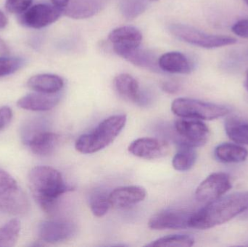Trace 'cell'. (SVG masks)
Masks as SVG:
<instances>
[{"label": "cell", "mask_w": 248, "mask_h": 247, "mask_svg": "<svg viewBox=\"0 0 248 247\" xmlns=\"http://www.w3.org/2000/svg\"><path fill=\"white\" fill-rule=\"evenodd\" d=\"M61 95L59 93H31L21 97L17 104L20 108L31 111H47L52 110L59 103Z\"/></svg>", "instance_id": "16"}, {"label": "cell", "mask_w": 248, "mask_h": 247, "mask_svg": "<svg viewBox=\"0 0 248 247\" xmlns=\"http://www.w3.org/2000/svg\"><path fill=\"white\" fill-rule=\"evenodd\" d=\"M113 49L119 56L136 66L154 72L162 71L158 65L159 58L150 51L140 49V46L133 48L113 46Z\"/></svg>", "instance_id": "14"}, {"label": "cell", "mask_w": 248, "mask_h": 247, "mask_svg": "<svg viewBox=\"0 0 248 247\" xmlns=\"http://www.w3.org/2000/svg\"><path fill=\"white\" fill-rule=\"evenodd\" d=\"M246 75H247V78H246V80H248V70L247 71V73H246Z\"/></svg>", "instance_id": "37"}, {"label": "cell", "mask_w": 248, "mask_h": 247, "mask_svg": "<svg viewBox=\"0 0 248 247\" xmlns=\"http://www.w3.org/2000/svg\"><path fill=\"white\" fill-rule=\"evenodd\" d=\"M128 152L137 158L145 160L160 159L170 152L167 142L155 138H140L131 142Z\"/></svg>", "instance_id": "11"}, {"label": "cell", "mask_w": 248, "mask_h": 247, "mask_svg": "<svg viewBox=\"0 0 248 247\" xmlns=\"http://www.w3.org/2000/svg\"><path fill=\"white\" fill-rule=\"evenodd\" d=\"M197 160V152L195 148L190 146H179V150L172 160V165L176 171H187L195 165Z\"/></svg>", "instance_id": "24"}, {"label": "cell", "mask_w": 248, "mask_h": 247, "mask_svg": "<svg viewBox=\"0 0 248 247\" xmlns=\"http://www.w3.org/2000/svg\"><path fill=\"white\" fill-rule=\"evenodd\" d=\"M27 84L31 89L36 92L55 94L63 88L64 81L54 74H39L29 78Z\"/></svg>", "instance_id": "20"}, {"label": "cell", "mask_w": 248, "mask_h": 247, "mask_svg": "<svg viewBox=\"0 0 248 247\" xmlns=\"http://www.w3.org/2000/svg\"><path fill=\"white\" fill-rule=\"evenodd\" d=\"M29 186L33 198L46 213L53 211L61 196L73 190L59 171L48 166L33 168L29 173Z\"/></svg>", "instance_id": "2"}, {"label": "cell", "mask_w": 248, "mask_h": 247, "mask_svg": "<svg viewBox=\"0 0 248 247\" xmlns=\"http://www.w3.org/2000/svg\"><path fill=\"white\" fill-rule=\"evenodd\" d=\"M108 39L113 46L133 48L140 46L142 41V34L137 28L122 26L113 29L108 35Z\"/></svg>", "instance_id": "18"}, {"label": "cell", "mask_w": 248, "mask_h": 247, "mask_svg": "<svg viewBox=\"0 0 248 247\" xmlns=\"http://www.w3.org/2000/svg\"><path fill=\"white\" fill-rule=\"evenodd\" d=\"M147 192L143 187L128 186L115 189L109 194L112 207L125 208L141 203L145 199Z\"/></svg>", "instance_id": "15"}, {"label": "cell", "mask_w": 248, "mask_h": 247, "mask_svg": "<svg viewBox=\"0 0 248 247\" xmlns=\"http://www.w3.org/2000/svg\"><path fill=\"white\" fill-rule=\"evenodd\" d=\"M244 1H245V2H246V4H248V0H244Z\"/></svg>", "instance_id": "38"}, {"label": "cell", "mask_w": 248, "mask_h": 247, "mask_svg": "<svg viewBox=\"0 0 248 247\" xmlns=\"http://www.w3.org/2000/svg\"><path fill=\"white\" fill-rule=\"evenodd\" d=\"M75 226L63 220H45L37 227V234L40 240L55 244L68 240L75 233Z\"/></svg>", "instance_id": "13"}, {"label": "cell", "mask_w": 248, "mask_h": 247, "mask_svg": "<svg viewBox=\"0 0 248 247\" xmlns=\"http://www.w3.org/2000/svg\"><path fill=\"white\" fill-rule=\"evenodd\" d=\"M227 136L238 145L248 146V123L236 117H230L225 121Z\"/></svg>", "instance_id": "23"}, {"label": "cell", "mask_w": 248, "mask_h": 247, "mask_svg": "<svg viewBox=\"0 0 248 247\" xmlns=\"http://www.w3.org/2000/svg\"><path fill=\"white\" fill-rule=\"evenodd\" d=\"M233 33L241 38H248V19L237 21L232 28Z\"/></svg>", "instance_id": "31"}, {"label": "cell", "mask_w": 248, "mask_h": 247, "mask_svg": "<svg viewBox=\"0 0 248 247\" xmlns=\"http://www.w3.org/2000/svg\"><path fill=\"white\" fill-rule=\"evenodd\" d=\"M62 13H63V10L53 4H35L22 13L20 16V22L26 27L40 29L55 23L60 18Z\"/></svg>", "instance_id": "9"}, {"label": "cell", "mask_w": 248, "mask_h": 247, "mask_svg": "<svg viewBox=\"0 0 248 247\" xmlns=\"http://www.w3.org/2000/svg\"><path fill=\"white\" fill-rule=\"evenodd\" d=\"M8 24V20L6 17L5 14L0 10V30L4 29Z\"/></svg>", "instance_id": "35"}, {"label": "cell", "mask_w": 248, "mask_h": 247, "mask_svg": "<svg viewBox=\"0 0 248 247\" xmlns=\"http://www.w3.org/2000/svg\"><path fill=\"white\" fill-rule=\"evenodd\" d=\"M192 213L180 210H167L160 212L149 220V228L153 230L185 229L189 228Z\"/></svg>", "instance_id": "12"}, {"label": "cell", "mask_w": 248, "mask_h": 247, "mask_svg": "<svg viewBox=\"0 0 248 247\" xmlns=\"http://www.w3.org/2000/svg\"><path fill=\"white\" fill-rule=\"evenodd\" d=\"M125 115H116L105 119L90 133L80 136L75 144L78 152L93 154L109 146L122 132L125 123Z\"/></svg>", "instance_id": "3"}, {"label": "cell", "mask_w": 248, "mask_h": 247, "mask_svg": "<svg viewBox=\"0 0 248 247\" xmlns=\"http://www.w3.org/2000/svg\"><path fill=\"white\" fill-rule=\"evenodd\" d=\"M171 110L183 118L213 120L224 117L230 113L225 106L190 98H178L173 102Z\"/></svg>", "instance_id": "4"}, {"label": "cell", "mask_w": 248, "mask_h": 247, "mask_svg": "<svg viewBox=\"0 0 248 247\" xmlns=\"http://www.w3.org/2000/svg\"><path fill=\"white\" fill-rule=\"evenodd\" d=\"M144 7L145 4L143 0H131L124 5L123 8L124 13H126L128 17H134L141 13Z\"/></svg>", "instance_id": "30"}, {"label": "cell", "mask_w": 248, "mask_h": 247, "mask_svg": "<svg viewBox=\"0 0 248 247\" xmlns=\"http://www.w3.org/2000/svg\"><path fill=\"white\" fill-rule=\"evenodd\" d=\"M13 117V112L9 107L0 108V131L2 130L7 124L11 121Z\"/></svg>", "instance_id": "32"}, {"label": "cell", "mask_w": 248, "mask_h": 247, "mask_svg": "<svg viewBox=\"0 0 248 247\" xmlns=\"http://www.w3.org/2000/svg\"><path fill=\"white\" fill-rule=\"evenodd\" d=\"M106 0H70L66 8L64 9L65 15L72 18L81 19L92 17L102 10Z\"/></svg>", "instance_id": "17"}, {"label": "cell", "mask_w": 248, "mask_h": 247, "mask_svg": "<svg viewBox=\"0 0 248 247\" xmlns=\"http://www.w3.org/2000/svg\"><path fill=\"white\" fill-rule=\"evenodd\" d=\"M161 71L170 73L188 74L192 71V65L188 58L179 52L163 54L158 58Z\"/></svg>", "instance_id": "19"}, {"label": "cell", "mask_w": 248, "mask_h": 247, "mask_svg": "<svg viewBox=\"0 0 248 247\" xmlns=\"http://www.w3.org/2000/svg\"><path fill=\"white\" fill-rule=\"evenodd\" d=\"M29 203L16 180L0 170V211L12 216H23L29 211Z\"/></svg>", "instance_id": "5"}, {"label": "cell", "mask_w": 248, "mask_h": 247, "mask_svg": "<svg viewBox=\"0 0 248 247\" xmlns=\"http://www.w3.org/2000/svg\"><path fill=\"white\" fill-rule=\"evenodd\" d=\"M174 131L179 146L193 148L205 145L210 135L209 129L201 120L183 117L175 122Z\"/></svg>", "instance_id": "8"}, {"label": "cell", "mask_w": 248, "mask_h": 247, "mask_svg": "<svg viewBox=\"0 0 248 247\" xmlns=\"http://www.w3.org/2000/svg\"><path fill=\"white\" fill-rule=\"evenodd\" d=\"M52 4L61 10H64L69 4L70 0H50Z\"/></svg>", "instance_id": "34"}, {"label": "cell", "mask_w": 248, "mask_h": 247, "mask_svg": "<svg viewBox=\"0 0 248 247\" xmlns=\"http://www.w3.org/2000/svg\"><path fill=\"white\" fill-rule=\"evenodd\" d=\"M195 239L189 235H171L153 241L147 247H180L193 246Z\"/></svg>", "instance_id": "27"}, {"label": "cell", "mask_w": 248, "mask_h": 247, "mask_svg": "<svg viewBox=\"0 0 248 247\" xmlns=\"http://www.w3.org/2000/svg\"><path fill=\"white\" fill-rule=\"evenodd\" d=\"M215 156L224 163H239L247 159V149L236 144L224 143L215 149Z\"/></svg>", "instance_id": "22"}, {"label": "cell", "mask_w": 248, "mask_h": 247, "mask_svg": "<svg viewBox=\"0 0 248 247\" xmlns=\"http://www.w3.org/2000/svg\"><path fill=\"white\" fill-rule=\"evenodd\" d=\"M248 210V191L222 196L192 213L189 226L205 230L224 224Z\"/></svg>", "instance_id": "1"}, {"label": "cell", "mask_w": 248, "mask_h": 247, "mask_svg": "<svg viewBox=\"0 0 248 247\" xmlns=\"http://www.w3.org/2000/svg\"><path fill=\"white\" fill-rule=\"evenodd\" d=\"M162 89L169 94H175L179 89V85L173 81H166L162 84Z\"/></svg>", "instance_id": "33"}, {"label": "cell", "mask_w": 248, "mask_h": 247, "mask_svg": "<svg viewBox=\"0 0 248 247\" xmlns=\"http://www.w3.org/2000/svg\"><path fill=\"white\" fill-rule=\"evenodd\" d=\"M23 59L16 57H0V78L18 71L23 65Z\"/></svg>", "instance_id": "28"}, {"label": "cell", "mask_w": 248, "mask_h": 247, "mask_svg": "<svg viewBox=\"0 0 248 247\" xmlns=\"http://www.w3.org/2000/svg\"><path fill=\"white\" fill-rule=\"evenodd\" d=\"M150 1H158V0H150Z\"/></svg>", "instance_id": "39"}, {"label": "cell", "mask_w": 248, "mask_h": 247, "mask_svg": "<svg viewBox=\"0 0 248 247\" xmlns=\"http://www.w3.org/2000/svg\"><path fill=\"white\" fill-rule=\"evenodd\" d=\"M20 232V222L13 219L0 228V247H12L16 245Z\"/></svg>", "instance_id": "25"}, {"label": "cell", "mask_w": 248, "mask_h": 247, "mask_svg": "<svg viewBox=\"0 0 248 247\" xmlns=\"http://www.w3.org/2000/svg\"><path fill=\"white\" fill-rule=\"evenodd\" d=\"M114 87L122 97L136 103L141 104L143 96L137 80L129 74L122 73L114 79Z\"/></svg>", "instance_id": "21"}, {"label": "cell", "mask_w": 248, "mask_h": 247, "mask_svg": "<svg viewBox=\"0 0 248 247\" xmlns=\"http://www.w3.org/2000/svg\"><path fill=\"white\" fill-rule=\"evenodd\" d=\"M37 120L29 121L23 126L22 139L35 155L46 157L52 155L58 147L60 136L42 127Z\"/></svg>", "instance_id": "7"}, {"label": "cell", "mask_w": 248, "mask_h": 247, "mask_svg": "<svg viewBox=\"0 0 248 247\" xmlns=\"http://www.w3.org/2000/svg\"><path fill=\"white\" fill-rule=\"evenodd\" d=\"M245 86H246V88H247L248 91V81L246 80V83H245Z\"/></svg>", "instance_id": "36"}, {"label": "cell", "mask_w": 248, "mask_h": 247, "mask_svg": "<svg viewBox=\"0 0 248 247\" xmlns=\"http://www.w3.org/2000/svg\"><path fill=\"white\" fill-rule=\"evenodd\" d=\"M33 0H7L5 8L12 14H22L31 5Z\"/></svg>", "instance_id": "29"}, {"label": "cell", "mask_w": 248, "mask_h": 247, "mask_svg": "<svg viewBox=\"0 0 248 247\" xmlns=\"http://www.w3.org/2000/svg\"><path fill=\"white\" fill-rule=\"evenodd\" d=\"M231 178L224 173H215L207 177L197 188L195 197L201 203H211L231 189Z\"/></svg>", "instance_id": "10"}, {"label": "cell", "mask_w": 248, "mask_h": 247, "mask_svg": "<svg viewBox=\"0 0 248 247\" xmlns=\"http://www.w3.org/2000/svg\"><path fill=\"white\" fill-rule=\"evenodd\" d=\"M90 206L94 216L103 217L112 207L109 200V194L107 195L106 193L102 191H94L90 197Z\"/></svg>", "instance_id": "26"}, {"label": "cell", "mask_w": 248, "mask_h": 247, "mask_svg": "<svg viewBox=\"0 0 248 247\" xmlns=\"http://www.w3.org/2000/svg\"><path fill=\"white\" fill-rule=\"evenodd\" d=\"M169 31L179 40L205 49L222 47L237 43L232 36L205 33L187 25L174 23L169 26Z\"/></svg>", "instance_id": "6"}]
</instances>
